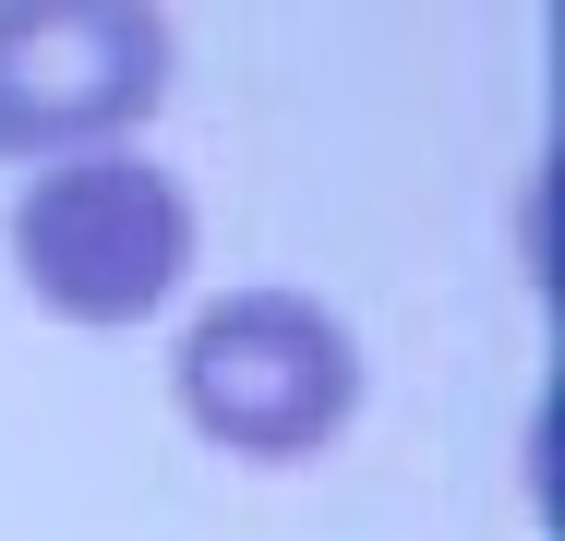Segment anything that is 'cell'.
<instances>
[{
	"label": "cell",
	"mask_w": 565,
	"mask_h": 541,
	"mask_svg": "<svg viewBox=\"0 0 565 541\" xmlns=\"http://www.w3.org/2000/svg\"><path fill=\"white\" fill-rule=\"evenodd\" d=\"M12 265L73 325H145L193 277V205L157 157H61L12 205Z\"/></svg>",
	"instance_id": "7a4b0ae2"
},
{
	"label": "cell",
	"mask_w": 565,
	"mask_h": 541,
	"mask_svg": "<svg viewBox=\"0 0 565 541\" xmlns=\"http://www.w3.org/2000/svg\"><path fill=\"white\" fill-rule=\"evenodd\" d=\"M169 373H181L193 433H217L228 457H265V469L338 445L349 410H361V349L301 289H228V301H205L181 325V361Z\"/></svg>",
	"instance_id": "6da1fadb"
},
{
	"label": "cell",
	"mask_w": 565,
	"mask_h": 541,
	"mask_svg": "<svg viewBox=\"0 0 565 541\" xmlns=\"http://www.w3.org/2000/svg\"><path fill=\"white\" fill-rule=\"evenodd\" d=\"M169 97V12L145 0H0V157H120Z\"/></svg>",
	"instance_id": "3957f363"
}]
</instances>
